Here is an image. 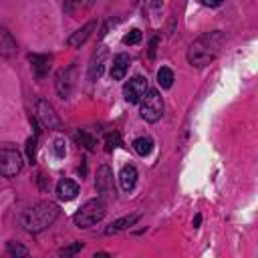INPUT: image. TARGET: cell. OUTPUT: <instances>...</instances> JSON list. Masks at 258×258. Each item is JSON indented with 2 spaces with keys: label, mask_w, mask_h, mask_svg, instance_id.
<instances>
[{
  "label": "cell",
  "mask_w": 258,
  "mask_h": 258,
  "mask_svg": "<svg viewBox=\"0 0 258 258\" xmlns=\"http://www.w3.org/2000/svg\"><path fill=\"white\" fill-rule=\"evenodd\" d=\"M36 141H38V135H32L26 139V157L30 163H34L36 159Z\"/></svg>",
  "instance_id": "cell-23"
},
{
  "label": "cell",
  "mask_w": 258,
  "mask_h": 258,
  "mask_svg": "<svg viewBox=\"0 0 258 258\" xmlns=\"http://www.w3.org/2000/svg\"><path fill=\"white\" fill-rule=\"evenodd\" d=\"M81 250H83V242H73L58 250V258H75Z\"/></svg>",
  "instance_id": "cell-21"
},
{
  "label": "cell",
  "mask_w": 258,
  "mask_h": 258,
  "mask_svg": "<svg viewBox=\"0 0 258 258\" xmlns=\"http://www.w3.org/2000/svg\"><path fill=\"white\" fill-rule=\"evenodd\" d=\"M117 145H121L119 133H107V135H105V149H107V151H113Z\"/></svg>",
  "instance_id": "cell-25"
},
{
  "label": "cell",
  "mask_w": 258,
  "mask_h": 258,
  "mask_svg": "<svg viewBox=\"0 0 258 258\" xmlns=\"http://www.w3.org/2000/svg\"><path fill=\"white\" fill-rule=\"evenodd\" d=\"M95 258H109V254H107V252H97Z\"/></svg>",
  "instance_id": "cell-29"
},
{
  "label": "cell",
  "mask_w": 258,
  "mask_h": 258,
  "mask_svg": "<svg viewBox=\"0 0 258 258\" xmlns=\"http://www.w3.org/2000/svg\"><path fill=\"white\" fill-rule=\"evenodd\" d=\"M141 40V30L139 28H133V30H129L125 36H123V44H137Z\"/></svg>",
  "instance_id": "cell-26"
},
{
  "label": "cell",
  "mask_w": 258,
  "mask_h": 258,
  "mask_svg": "<svg viewBox=\"0 0 258 258\" xmlns=\"http://www.w3.org/2000/svg\"><path fill=\"white\" fill-rule=\"evenodd\" d=\"M105 204H103V200H89V202H85L77 212H75V216H73V222H75V226H79V228H91V226H95V224H99L103 218H105Z\"/></svg>",
  "instance_id": "cell-3"
},
{
  "label": "cell",
  "mask_w": 258,
  "mask_h": 258,
  "mask_svg": "<svg viewBox=\"0 0 258 258\" xmlns=\"http://www.w3.org/2000/svg\"><path fill=\"white\" fill-rule=\"evenodd\" d=\"M95 185H97V189H99L101 194H105V196L115 194V189H113V171H111L109 165H101V167L97 169Z\"/></svg>",
  "instance_id": "cell-9"
},
{
  "label": "cell",
  "mask_w": 258,
  "mask_h": 258,
  "mask_svg": "<svg viewBox=\"0 0 258 258\" xmlns=\"http://www.w3.org/2000/svg\"><path fill=\"white\" fill-rule=\"evenodd\" d=\"M200 222H202V216L198 214V216L194 218V228H198V226H200Z\"/></svg>",
  "instance_id": "cell-28"
},
{
  "label": "cell",
  "mask_w": 258,
  "mask_h": 258,
  "mask_svg": "<svg viewBox=\"0 0 258 258\" xmlns=\"http://www.w3.org/2000/svg\"><path fill=\"white\" fill-rule=\"evenodd\" d=\"M75 141H77L79 145H83L87 151H95V147H97L95 137H93V135H89L87 131H77V133H75Z\"/></svg>",
  "instance_id": "cell-19"
},
{
  "label": "cell",
  "mask_w": 258,
  "mask_h": 258,
  "mask_svg": "<svg viewBox=\"0 0 258 258\" xmlns=\"http://www.w3.org/2000/svg\"><path fill=\"white\" fill-rule=\"evenodd\" d=\"M220 46H222V34L218 30L206 32L198 40H194V44L189 46V50H187V62L191 67H196V69H202V67L210 64L218 56Z\"/></svg>",
  "instance_id": "cell-1"
},
{
  "label": "cell",
  "mask_w": 258,
  "mask_h": 258,
  "mask_svg": "<svg viewBox=\"0 0 258 258\" xmlns=\"http://www.w3.org/2000/svg\"><path fill=\"white\" fill-rule=\"evenodd\" d=\"M8 252L12 254V258H32L28 248L18 244V242H8Z\"/></svg>",
  "instance_id": "cell-22"
},
{
  "label": "cell",
  "mask_w": 258,
  "mask_h": 258,
  "mask_svg": "<svg viewBox=\"0 0 258 258\" xmlns=\"http://www.w3.org/2000/svg\"><path fill=\"white\" fill-rule=\"evenodd\" d=\"M129 64H131V58H129L127 52H119V54H115L113 64H111V79H113V81H121V79L127 75Z\"/></svg>",
  "instance_id": "cell-12"
},
{
  "label": "cell",
  "mask_w": 258,
  "mask_h": 258,
  "mask_svg": "<svg viewBox=\"0 0 258 258\" xmlns=\"http://www.w3.org/2000/svg\"><path fill=\"white\" fill-rule=\"evenodd\" d=\"M58 206L54 202H38L36 206H32L30 210L24 212L22 216V226L26 232L30 234H38L42 230H46L56 218H58Z\"/></svg>",
  "instance_id": "cell-2"
},
{
  "label": "cell",
  "mask_w": 258,
  "mask_h": 258,
  "mask_svg": "<svg viewBox=\"0 0 258 258\" xmlns=\"http://www.w3.org/2000/svg\"><path fill=\"white\" fill-rule=\"evenodd\" d=\"M0 54L2 56L16 54V40L6 26H0Z\"/></svg>",
  "instance_id": "cell-14"
},
{
  "label": "cell",
  "mask_w": 258,
  "mask_h": 258,
  "mask_svg": "<svg viewBox=\"0 0 258 258\" xmlns=\"http://www.w3.org/2000/svg\"><path fill=\"white\" fill-rule=\"evenodd\" d=\"M77 194H79V183L77 181H73V179H60L56 183V196L60 200H64V202L75 200Z\"/></svg>",
  "instance_id": "cell-15"
},
{
  "label": "cell",
  "mask_w": 258,
  "mask_h": 258,
  "mask_svg": "<svg viewBox=\"0 0 258 258\" xmlns=\"http://www.w3.org/2000/svg\"><path fill=\"white\" fill-rule=\"evenodd\" d=\"M36 121H40V125L46 129H60V117L46 99H38L36 103Z\"/></svg>",
  "instance_id": "cell-7"
},
{
  "label": "cell",
  "mask_w": 258,
  "mask_h": 258,
  "mask_svg": "<svg viewBox=\"0 0 258 258\" xmlns=\"http://www.w3.org/2000/svg\"><path fill=\"white\" fill-rule=\"evenodd\" d=\"M155 46H157V38H153V40H151V44H149V56H153V54H155Z\"/></svg>",
  "instance_id": "cell-27"
},
{
  "label": "cell",
  "mask_w": 258,
  "mask_h": 258,
  "mask_svg": "<svg viewBox=\"0 0 258 258\" xmlns=\"http://www.w3.org/2000/svg\"><path fill=\"white\" fill-rule=\"evenodd\" d=\"M147 91H149V83L145 77H133L123 85V97L127 103H141Z\"/></svg>",
  "instance_id": "cell-6"
},
{
  "label": "cell",
  "mask_w": 258,
  "mask_h": 258,
  "mask_svg": "<svg viewBox=\"0 0 258 258\" xmlns=\"http://www.w3.org/2000/svg\"><path fill=\"white\" fill-rule=\"evenodd\" d=\"M52 151H54V157L56 159H64V155H67V143H64V139H54L52 141Z\"/></svg>",
  "instance_id": "cell-24"
},
{
  "label": "cell",
  "mask_w": 258,
  "mask_h": 258,
  "mask_svg": "<svg viewBox=\"0 0 258 258\" xmlns=\"http://www.w3.org/2000/svg\"><path fill=\"white\" fill-rule=\"evenodd\" d=\"M56 93L67 99L71 93H73V87H75V67H69V69H62L58 71L56 75Z\"/></svg>",
  "instance_id": "cell-8"
},
{
  "label": "cell",
  "mask_w": 258,
  "mask_h": 258,
  "mask_svg": "<svg viewBox=\"0 0 258 258\" xmlns=\"http://www.w3.org/2000/svg\"><path fill=\"white\" fill-rule=\"evenodd\" d=\"M133 149H135L137 155L145 157V155H149L151 149H153V139H151V137H137V139L133 141Z\"/></svg>",
  "instance_id": "cell-18"
},
{
  "label": "cell",
  "mask_w": 258,
  "mask_h": 258,
  "mask_svg": "<svg viewBox=\"0 0 258 258\" xmlns=\"http://www.w3.org/2000/svg\"><path fill=\"white\" fill-rule=\"evenodd\" d=\"M22 169V155L14 147H0V173L4 177H16Z\"/></svg>",
  "instance_id": "cell-5"
},
{
  "label": "cell",
  "mask_w": 258,
  "mask_h": 258,
  "mask_svg": "<svg viewBox=\"0 0 258 258\" xmlns=\"http://www.w3.org/2000/svg\"><path fill=\"white\" fill-rule=\"evenodd\" d=\"M139 105H141V107H139V115H141V119L147 121V123L159 121L161 115H163V109H165L163 97H161L159 91H155V89H149L147 95L141 99Z\"/></svg>",
  "instance_id": "cell-4"
},
{
  "label": "cell",
  "mask_w": 258,
  "mask_h": 258,
  "mask_svg": "<svg viewBox=\"0 0 258 258\" xmlns=\"http://www.w3.org/2000/svg\"><path fill=\"white\" fill-rule=\"evenodd\" d=\"M105 60H107V50L105 46H99L93 56H91V64H89V79L91 81H97L103 73V67H105Z\"/></svg>",
  "instance_id": "cell-11"
},
{
  "label": "cell",
  "mask_w": 258,
  "mask_h": 258,
  "mask_svg": "<svg viewBox=\"0 0 258 258\" xmlns=\"http://www.w3.org/2000/svg\"><path fill=\"white\" fill-rule=\"evenodd\" d=\"M137 177H139V173H137V169H135V165H123V169H121V173H119V183H121V189L123 191H131L133 187H135V183H137Z\"/></svg>",
  "instance_id": "cell-13"
},
{
  "label": "cell",
  "mask_w": 258,
  "mask_h": 258,
  "mask_svg": "<svg viewBox=\"0 0 258 258\" xmlns=\"http://www.w3.org/2000/svg\"><path fill=\"white\" fill-rule=\"evenodd\" d=\"M157 83L161 89H169L173 85V71L169 67H161L157 71Z\"/></svg>",
  "instance_id": "cell-20"
},
{
  "label": "cell",
  "mask_w": 258,
  "mask_h": 258,
  "mask_svg": "<svg viewBox=\"0 0 258 258\" xmlns=\"http://www.w3.org/2000/svg\"><path fill=\"white\" fill-rule=\"evenodd\" d=\"M139 220V214H131V216H123V218H119V220H115L105 232L107 234H117V232H121V230H127V228H131L135 222Z\"/></svg>",
  "instance_id": "cell-16"
},
{
  "label": "cell",
  "mask_w": 258,
  "mask_h": 258,
  "mask_svg": "<svg viewBox=\"0 0 258 258\" xmlns=\"http://www.w3.org/2000/svg\"><path fill=\"white\" fill-rule=\"evenodd\" d=\"M28 60L32 62V69H34L36 77H44V75L48 73V67H50L48 62H50V58H48L46 54H30Z\"/></svg>",
  "instance_id": "cell-17"
},
{
  "label": "cell",
  "mask_w": 258,
  "mask_h": 258,
  "mask_svg": "<svg viewBox=\"0 0 258 258\" xmlns=\"http://www.w3.org/2000/svg\"><path fill=\"white\" fill-rule=\"evenodd\" d=\"M97 28V20H89L85 26H81L79 30H75L69 38H67V44L69 46H73V48H77V46H81V44H85L87 42V38L93 34V30Z\"/></svg>",
  "instance_id": "cell-10"
}]
</instances>
